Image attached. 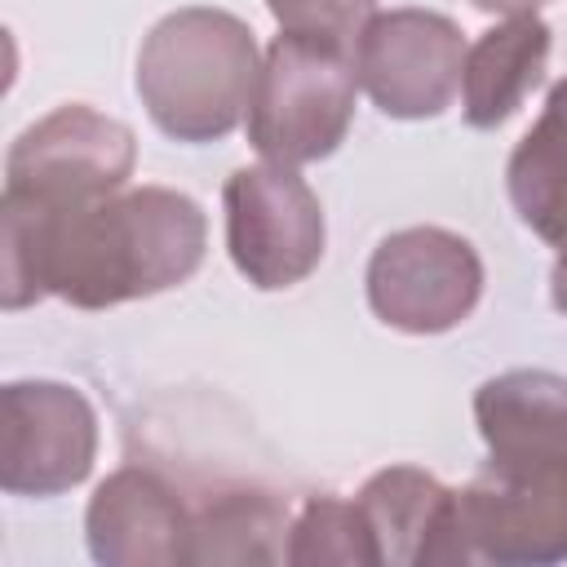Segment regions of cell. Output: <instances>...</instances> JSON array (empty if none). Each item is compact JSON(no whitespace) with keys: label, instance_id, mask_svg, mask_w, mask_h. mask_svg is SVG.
<instances>
[{"label":"cell","instance_id":"e0dca14e","mask_svg":"<svg viewBox=\"0 0 567 567\" xmlns=\"http://www.w3.org/2000/svg\"><path fill=\"white\" fill-rule=\"evenodd\" d=\"M279 31L319 40L332 49L354 53L363 27L372 22V0H266Z\"/></svg>","mask_w":567,"mask_h":567},{"label":"cell","instance_id":"ba28073f","mask_svg":"<svg viewBox=\"0 0 567 567\" xmlns=\"http://www.w3.org/2000/svg\"><path fill=\"white\" fill-rule=\"evenodd\" d=\"M97 416L58 381H13L0 394V487L9 496H58L89 478Z\"/></svg>","mask_w":567,"mask_h":567},{"label":"cell","instance_id":"2e32d148","mask_svg":"<svg viewBox=\"0 0 567 567\" xmlns=\"http://www.w3.org/2000/svg\"><path fill=\"white\" fill-rule=\"evenodd\" d=\"M288 563H359L377 567V540L368 532V518L359 501L341 496H310L288 527Z\"/></svg>","mask_w":567,"mask_h":567},{"label":"cell","instance_id":"6da1fadb","mask_svg":"<svg viewBox=\"0 0 567 567\" xmlns=\"http://www.w3.org/2000/svg\"><path fill=\"white\" fill-rule=\"evenodd\" d=\"M204 213L168 186L115 190L75 208L0 199V301L22 310L62 297L80 310L155 297L186 284L204 261Z\"/></svg>","mask_w":567,"mask_h":567},{"label":"cell","instance_id":"8fae6325","mask_svg":"<svg viewBox=\"0 0 567 567\" xmlns=\"http://www.w3.org/2000/svg\"><path fill=\"white\" fill-rule=\"evenodd\" d=\"M354 501L368 518L381 563L390 567L470 563L456 518V492H447L434 474L416 465H390L372 474Z\"/></svg>","mask_w":567,"mask_h":567},{"label":"cell","instance_id":"3957f363","mask_svg":"<svg viewBox=\"0 0 567 567\" xmlns=\"http://www.w3.org/2000/svg\"><path fill=\"white\" fill-rule=\"evenodd\" d=\"M354 89V53L279 31L248 102V142L270 164H315L346 142Z\"/></svg>","mask_w":567,"mask_h":567},{"label":"cell","instance_id":"8992f818","mask_svg":"<svg viewBox=\"0 0 567 567\" xmlns=\"http://www.w3.org/2000/svg\"><path fill=\"white\" fill-rule=\"evenodd\" d=\"M319 195L284 164H248L226 182V248L239 275L266 292L301 284L323 257Z\"/></svg>","mask_w":567,"mask_h":567},{"label":"cell","instance_id":"5b68a950","mask_svg":"<svg viewBox=\"0 0 567 567\" xmlns=\"http://www.w3.org/2000/svg\"><path fill=\"white\" fill-rule=\"evenodd\" d=\"M137 159L133 128L84 106H58L31 124L4 164V195L35 208H75L124 190Z\"/></svg>","mask_w":567,"mask_h":567},{"label":"cell","instance_id":"7c38bea8","mask_svg":"<svg viewBox=\"0 0 567 567\" xmlns=\"http://www.w3.org/2000/svg\"><path fill=\"white\" fill-rule=\"evenodd\" d=\"M487 461H567V377L501 372L474 394Z\"/></svg>","mask_w":567,"mask_h":567},{"label":"cell","instance_id":"277c9868","mask_svg":"<svg viewBox=\"0 0 567 567\" xmlns=\"http://www.w3.org/2000/svg\"><path fill=\"white\" fill-rule=\"evenodd\" d=\"M470 563L545 567L567 558V461H487L456 492Z\"/></svg>","mask_w":567,"mask_h":567},{"label":"cell","instance_id":"4fadbf2b","mask_svg":"<svg viewBox=\"0 0 567 567\" xmlns=\"http://www.w3.org/2000/svg\"><path fill=\"white\" fill-rule=\"evenodd\" d=\"M509 199L518 217L549 248H558L549 288L554 306L567 310V80L549 89L540 120L509 155Z\"/></svg>","mask_w":567,"mask_h":567},{"label":"cell","instance_id":"52a82bcc","mask_svg":"<svg viewBox=\"0 0 567 567\" xmlns=\"http://www.w3.org/2000/svg\"><path fill=\"white\" fill-rule=\"evenodd\" d=\"M483 292V261L470 239L443 226H412L377 244L368 261V301L381 323L434 337L456 328Z\"/></svg>","mask_w":567,"mask_h":567},{"label":"cell","instance_id":"ac0fdd59","mask_svg":"<svg viewBox=\"0 0 567 567\" xmlns=\"http://www.w3.org/2000/svg\"><path fill=\"white\" fill-rule=\"evenodd\" d=\"M474 4L487 13H536V4H545V0H474Z\"/></svg>","mask_w":567,"mask_h":567},{"label":"cell","instance_id":"30bf717a","mask_svg":"<svg viewBox=\"0 0 567 567\" xmlns=\"http://www.w3.org/2000/svg\"><path fill=\"white\" fill-rule=\"evenodd\" d=\"M89 549L106 567H173L190 563L195 518L177 492L151 470H115L89 501Z\"/></svg>","mask_w":567,"mask_h":567},{"label":"cell","instance_id":"5bb4252c","mask_svg":"<svg viewBox=\"0 0 567 567\" xmlns=\"http://www.w3.org/2000/svg\"><path fill=\"white\" fill-rule=\"evenodd\" d=\"M549 62V27L536 13H509L492 27L474 49H465L461 66V111L474 128L505 124L523 97L540 84Z\"/></svg>","mask_w":567,"mask_h":567},{"label":"cell","instance_id":"9a60e30c","mask_svg":"<svg viewBox=\"0 0 567 567\" xmlns=\"http://www.w3.org/2000/svg\"><path fill=\"white\" fill-rule=\"evenodd\" d=\"M288 518L261 492H226L195 514L190 563H275L288 558Z\"/></svg>","mask_w":567,"mask_h":567},{"label":"cell","instance_id":"7a4b0ae2","mask_svg":"<svg viewBox=\"0 0 567 567\" xmlns=\"http://www.w3.org/2000/svg\"><path fill=\"white\" fill-rule=\"evenodd\" d=\"M252 31L226 9H177L151 27L137 53V93L177 142L226 137L257 89Z\"/></svg>","mask_w":567,"mask_h":567},{"label":"cell","instance_id":"9c48e42d","mask_svg":"<svg viewBox=\"0 0 567 567\" xmlns=\"http://www.w3.org/2000/svg\"><path fill=\"white\" fill-rule=\"evenodd\" d=\"M461 27L430 9L372 13L359 35L354 71L368 97L394 120H430L461 93Z\"/></svg>","mask_w":567,"mask_h":567}]
</instances>
